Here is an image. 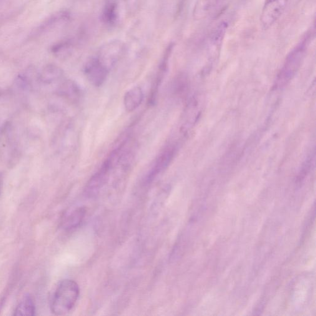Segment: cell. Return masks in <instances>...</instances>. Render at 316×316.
Wrapping results in <instances>:
<instances>
[{"label":"cell","mask_w":316,"mask_h":316,"mask_svg":"<svg viewBox=\"0 0 316 316\" xmlns=\"http://www.w3.org/2000/svg\"><path fill=\"white\" fill-rule=\"evenodd\" d=\"M80 296V288L75 281H61L55 288L50 302V308L55 315H65L76 306Z\"/></svg>","instance_id":"obj_1"},{"label":"cell","mask_w":316,"mask_h":316,"mask_svg":"<svg viewBox=\"0 0 316 316\" xmlns=\"http://www.w3.org/2000/svg\"><path fill=\"white\" fill-rule=\"evenodd\" d=\"M313 35L314 33L312 30L308 32L299 44L296 45L294 49L288 54L278 76L279 82L285 83L291 79L300 68L307 53L308 47L313 39Z\"/></svg>","instance_id":"obj_2"},{"label":"cell","mask_w":316,"mask_h":316,"mask_svg":"<svg viewBox=\"0 0 316 316\" xmlns=\"http://www.w3.org/2000/svg\"><path fill=\"white\" fill-rule=\"evenodd\" d=\"M116 164V158L114 155L111 153V155L105 160L100 169L93 175L91 179L87 182L85 189V193L88 197H94L99 194L100 190L108 180L111 169Z\"/></svg>","instance_id":"obj_3"},{"label":"cell","mask_w":316,"mask_h":316,"mask_svg":"<svg viewBox=\"0 0 316 316\" xmlns=\"http://www.w3.org/2000/svg\"><path fill=\"white\" fill-rule=\"evenodd\" d=\"M290 0H265L260 17L262 29L267 31L276 23L289 3Z\"/></svg>","instance_id":"obj_4"},{"label":"cell","mask_w":316,"mask_h":316,"mask_svg":"<svg viewBox=\"0 0 316 316\" xmlns=\"http://www.w3.org/2000/svg\"><path fill=\"white\" fill-rule=\"evenodd\" d=\"M125 46L118 40H111L103 45L97 55V58L109 71L116 66L124 54Z\"/></svg>","instance_id":"obj_5"},{"label":"cell","mask_w":316,"mask_h":316,"mask_svg":"<svg viewBox=\"0 0 316 316\" xmlns=\"http://www.w3.org/2000/svg\"><path fill=\"white\" fill-rule=\"evenodd\" d=\"M109 71L96 57L87 61L84 67V73L89 81L95 87L102 86L106 81Z\"/></svg>","instance_id":"obj_6"},{"label":"cell","mask_w":316,"mask_h":316,"mask_svg":"<svg viewBox=\"0 0 316 316\" xmlns=\"http://www.w3.org/2000/svg\"><path fill=\"white\" fill-rule=\"evenodd\" d=\"M175 154V149L172 147H167L163 151L156 160L150 169L146 178L147 184L152 182L159 175L160 173L164 171L165 169L169 166L170 162L172 161Z\"/></svg>","instance_id":"obj_7"},{"label":"cell","mask_w":316,"mask_h":316,"mask_svg":"<svg viewBox=\"0 0 316 316\" xmlns=\"http://www.w3.org/2000/svg\"><path fill=\"white\" fill-rule=\"evenodd\" d=\"M87 211L84 207L72 208L62 215L61 225L65 230L69 231L76 229L82 224L86 215Z\"/></svg>","instance_id":"obj_8"},{"label":"cell","mask_w":316,"mask_h":316,"mask_svg":"<svg viewBox=\"0 0 316 316\" xmlns=\"http://www.w3.org/2000/svg\"><path fill=\"white\" fill-rule=\"evenodd\" d=\"M173 47H174V45H173V44H170L167 49H165L164 54H163L159 68H158L157 79L156 80H155L154 87L152 88L151 95H150L149 100L150 105H154L155 100L157 99L158 89H159L160 85L161 84L162 80L164 78L165 74L167 71L168 65H169L168 64H169V58L172 53Z\"/></svg>","instance_id":"obj_9"},{"label":"cell","mask_w":316,"mask_h":316,"mask_svg":"<svg viewBox=\"0 0 316 316\" xmlns=\"http://www.w3.org/2000/svg\"><path fill=\"white\" fill-rule=\"evenodd\" d=\"M144 100V92L142 88L134 87L128 90L124 97V105L125 110L133 112L142 104Z\"/></svg>","instance_id":"obj_10"},{"label":"cell","mask_w":316,"mask_h":316,"mask_svg":"<svg viewBox=\"0 0 316 316\" xmlns=\"http://www.w3.org/2000/svg\"><path fill=\"white\" fill-rule=\"evenodd\" d=\"M64 76V72L59 66L54 64H49L43 68L39 73V79L45 84H52L61 79Z\"/></svg>","instance_id":"obj_11"},{"label":"cell","mask_w":316,"mask_h":316,"mask_svg":"<svg viewBox=\"0 0 316 316\" xmlns=\"http://www.w3.org/2000/svg\"><path fill=\"white\" fill-rule=\"evenodd\" d=\"M57 93L60 96L66 98V99L72 102L78 101L81 97V90L78 85L70 80L62 83L57 89Z\"/></svg>","instance_id":"obj_12"},{"label":"cell","mask_w":316,"mask_h":316,"mask_svg":"<svg viewBox=\"0 0 316 316\" xmlns=\"http://www.w3.org/2000/svg\"><path fill=\"white\" fill-rule=\"evenodd\" d=\"M36 314V305L33 298L30 295H26L20 301L14 311L16 316H33Z\"/></svg>","instance_id":"obj_13"},{"label":"cell","mask_w":316,"mask_h":316,"mask_svg":"<svg viewBox=\"0 0 316 316\" xmlns=\"http://www.w3.org/2000/svg\"><path fill=\"white\" fill-rule=\"evenodd\" d=\"M220 1V0H197L194 11L195 18H204L217 6Z\"/></svg>","instance_id":"obj_14"},{"label":"cell","mask_w":316,"mask_h":316,"mask_svg":"<svg viewBox=\"0 0 316 316\" xmlns=\"http://www.w3.org/2000/svg\"><path fill=\"white\" fill-rule=\"evenodd\" d=\"M117 6L116 2L107 0L103 9L102 19L105 24L112 26L116 23L117 19Z\"/></svg>","instance_id":"obj_15"},{"label":"cell","mask_w":316,"mask_h":316,"mask_svg":"<svg viewBox=\"0 0 316 316\" xmlns=\"http://www.w3.org/2000/svg\"><path fill=\"white\" fill-rule=\"evenodd\" d=\"M73 44L71 41H64L59 43L53 48L52 51L57 57L66 59L72 54Z\"/></svg>","instance_id":"obj_16"},{"label":"cell","mask_w":316,"mask_h":316,"mask_svg":"<svg viewBox=\"0 0 316 316\" xmlns=\"http://www.w3.org/2000/svg\"><path fill=\"white\" fill-rule=\"evenodd\" d=\"M3 182H4V174L2 172H0V195H1L2 187H3Z\"/></svg>","instance_id":"obj_17"}]
</instances>
